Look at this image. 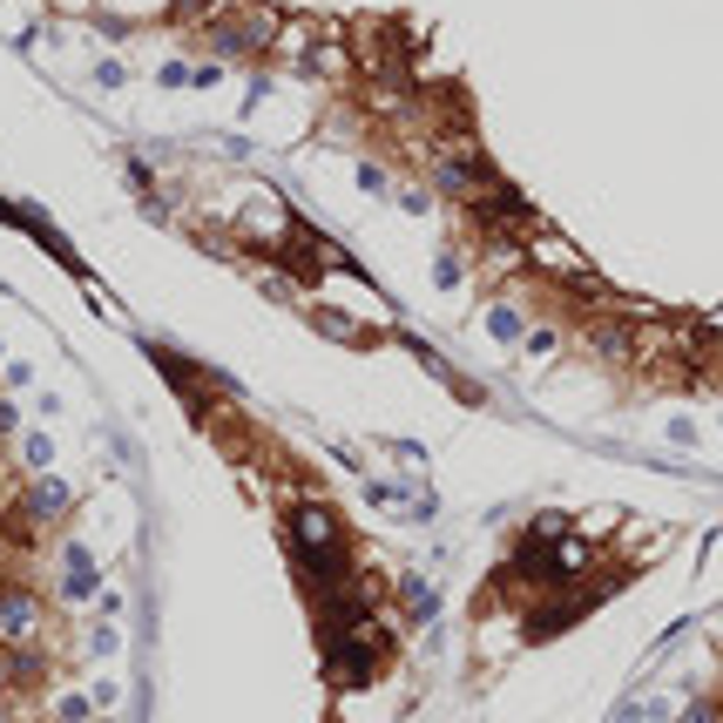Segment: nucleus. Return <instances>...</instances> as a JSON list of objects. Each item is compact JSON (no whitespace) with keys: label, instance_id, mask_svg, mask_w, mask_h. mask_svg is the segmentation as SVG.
<instances>
[{"label":"nucleus","instance_id":"f257e3e1","mask_svg":"<svg viewBox=\"0 0 723 723\" xmlns=\"http://www.w3.org/2000/svg\"><path fill=\"white\" fill-rule=\"evenodd\" d=\"M196 42L210 48V61H257V55H271L277 42H285V14H277V8H257V0H244V8L210 14L204 27H196Z\"/></svg>","mask_w":723,"mask_h":723},{"label":"nucleus","instance_id":"f03ea898","mask_svg":"<svg viewBox=\"0 0 723 723\" xmlns=\"http://www.w3.org/2000/svg\"><path fill=\"white\" fill-rule=\"evenodd\" d=\"M48 635H55L48 595L34 588L27 575L0 569V650H48Z\"/></svg>","mask_w":723,"mask_h":723},{"label":"nucleus","instance_id":"7ed1b4c3","mask_svg":"<svg viewBox=\"0 0 723 723\" xmlns=\"http://www.w3.org/2000/svg\"><path fill=\"white\" fill-rule=\"evenodd\" d=\"M14 507L34 520V528H61V520L74 514V487H68L61 473H27L21 494H14Z\"/></svg>","mask_w":723,"mask_h":723},{"label":"nucleus","instance_id":"20e7f679","mask_svg":"<svg viewBox=\"0 0 723 723\" xmlns=\"http://www.w3.org/2000/svg\"><path fill=\"white\" fill-rule=\"evenodd\" d=\"M95 582H102V575H95V554H89L82 541H68V548H61V601H89Z\"/></svg>","mask_w":723,"mask_h":723},{"label":"nucleus","instance_id":"39448f33","mask_svg":"<svg viewBox=\"0 0 723 723\" xmlns=\"http://www.w3.org/2000/svg\"><path fill=\"white\" fill-rule=\"evenodd\" d=\"M305 318H311V325H318V332H325V338H338V345H379V332H366V325H352V318H345L338 305H311Z\"/></svg>","mask_w":723,"mask_h":723},{"label":"nucleus","instance_id":"423d86ee","mask_svg":"<svg viewBox=\"0 0 723 723\" xmlns=\"http://www.w3.org/2000/svg\"><path fill=\"white\" fill-rule=\"evenodd\" d=\"M676 723H723V690H690L676 710Z\"/></svg>","mask_w":723,"mask_h":723},{"label":"nucleus","instance_id":"0eeeda50","mask_svg":"<svg viewBox=\"0 0 723 723\" xmlns=\"http://www.w3.org/2000/svg\"><path fill=\"white\" fill-rule=\"evenodd\" d=\"M399 601H406V616H413V622H426V616H433V582L406 575V582H399Z\"/></svg>","mask_w":723,"mask_h":723},{"label":"nucleus","instance_id":"6e6552de","mask_svg":"<svg viewBox=\"0 0 723 723\" xmlns=\"http://www.w3.org/2000/svg\"><path fill=\"white\" fill-rule=\"evenodd\" d=\"M21 460H27V473H48V467H55L48 433H27V439H21Z\"/></svg>","mask_w":723,"mask_h":723},{"label":"nucleus","instance_id":"1a4fd4ad","mask_svg":"<svg viewBox=\"0 0 723 723\" xmlns=\"http://www.w3.org/2000/svg\"><path fill=\"white\" fill-rule=\"evenodd\" d=\"M487 332H494L501 345H520V318H514V305H494V311H487Z\"/></svg>","mask_w":723,"mask_h":723},{"label":"nucleus","instance_id":"9d476101","mask_svg":"<svg viewBox=\"0 0 723 723\" xmlns=\"http://www.w3.org/2000/svg\"><path fill=\"white\" fill-rule=\"evenodd\" d=\"M170 14H176V21H190V27H204V21H210V14H223V8H217V0H170Z\"/></svg>","mask_w":723,"mask_h":723},{"label":"nucleus","instance_id":"9b49d317","mask_svg":"<svg viewBox=\"0 0 723 723\" xmlns=\"http://www.w3.org/2000/svg\"><path fill=\"white\" fill-rule=\"evenodd\" d=\"M433 285H439V291H460V285H467V264H460V257L447 251V257L433 264Z\"/></svg>","mask_w":723,"mask_h":723},{"label":"nucleus","instance_id":"f8f14e48","mask_svg":"<svg viewBox=\"0 0 723 723\" xmlns=\"http://www.w3.org/2000/svg\"><path fill=\"white\" fill-rule=\"evenodd\" d=\"M95 716V697H55V723H89Z\"/></svg>","mask_w":723,"mask_h":723},{"label":"nucleus","instance_id":"ddd939ff","mask_svg":"<svg viewBox=\"0 0 723 723\" xmlns=\"http://www.w3.org/2000/svg\"><path fill=\"white\" fill-rule=\"evenodd\" d=\"M520 345H528L535 358H548V352H561V332H554V325H528V332H520Z\"/></svg>","mask_w":723,"mask_h":723},{"label":"nucleus","instance_id":"4468645a","mask_svg":"<svg viewBox=\"0 0 723 723\" xmlns=\"http://www.w3.org/2000/svg\"><path fill=\"white\" fill-rule=\"evenodd\" d=\"M358 190H366V196H386V190H392V170H386V163H358Z\"/></svg>","mask_w":723,"mask_h":723},{"label":"nucleus","instance_id":"2eb2a0df","mask_svg":"<svg viewBox=\"0 0 723 723\" xmlns=\"http://www.w3.org/2000/svg\"><path fill=\"white\" fill-rule=\"evenodd\" d=\"M399 210H406V217H426V210H433V190H399Z\"/></svg>","mask_w":723,"mask_h":723},{"label":"nucleus","instance_id":"dca6fc26","mask_svg":"<svg viewBox=\"0 0 723 723\" xmlns=\"http://www.w3.org/2000/svg\"><path fill=\"white\" fill-rule=\"evenodd\" d=\"M156 74H163V89H190V61H163Z\"/></svg>","mask_w":723,"mask_h":723},{"label":"nucleus","instance_id":"f3484780","mask_svg":"<svg viewBox=\"0 0 723 723\" xmlns=\"http://www.w3.org/2000/svg\"><path fill=\"white\" fill-rule=\"evenodd\" d=\"M0 703H21V697H14V656H8V650H0Z\"/></svg>","mask_w":723,"mask_h":723},{"label":"nucleus","instance_id":"a211bd4d","mask_svg":"<svg viewBox=\"0 0 723 723\" xmlns=\"http://www.w3.org/2000/svg\"><path fill=\"white\" fill-rule=\"evenodd\" d=\"M217 74H223V61H196V68H190V89H210Z\"/></svg>","mask_w":723,"mask_h":723},{"label":"nucleus","instance_id":"6ab92c4d","mask_svg":"<svg viewBox=\"0 0 723 723\" xmlns=\"http://www.w3.org/2000/svg\"><path fill=\"white\" fill-rule=\"evenodd\" d=\"M14 494H21V480H14V467H8V460H0V507H8Z\"/></svg>","mask_w":723,"mask_h":723},{"label":"nucleus","instance_id":"aec40b11","mask_svg":"<svg viewBox=\"0 0 723 723\" xmlns=\"http://www.w3.org/2000/svg\"><path fill=\"white\" fill-rule=\"evenodd\" d=\"M21 433V420H14V406H8V399H0V439H14Z\"/></svg>","mask_w":723,"mask_h":723}]
</instances>
